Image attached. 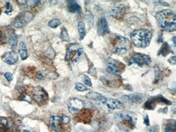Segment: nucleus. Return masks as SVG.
<instances>
[{
  "mask_svg": "<svg viewBox=\"0 0 176 132\" xmlns=\"http://www.w3.org/2000/svg\"><path fill=\"white\" fill-rule=\"evenodd\" d=\"M158 23L162 29L164 31L173 32L176 28V16L173 11L165 9L159 11L155 15Z\"/></svg>",
  "mask_w": 176,
  "mask_h": 132,
  "instance_id": "f257e3e1",
  "label": "nucleus"
},
{
  "mask_svg": "<svg viewBox=\"0 0 176 132\" xmlns=\"http://www.w3.org/2000/svg\"><path fill=\"white\" fill-rule=\"evenodd\" d=\"M132 43L138 48L148 47L152 40V33L146 29H140L132 32L130 35Z\"/></svg>",
  "mask_w": 176,
  "mask_h": 132,
  "instance_id": "f03ea898",
  "label": "nucleus"
},
{
  "mask_svg": "<svg viewBox=\"0 0 176 132\" xmlns=\"http://www.w3.org/2000/svg\"><path fill=\"white\" fill-rule=\"evenodd\" d=\"M111 44L113 53L117 54H125L131 47L130 42L127 39L117 34L112 38Z\"/></svg>",
  "mask_w": 176,
  "mask_h": 132,
  "instance_id": "7ed1b4c3",
  "label": "nucleus"
},
{
  "mask_svg": "<svg viewBox=\"0 0 176 132\" xmlns=\"http://www.w3.org/2000/svg\"><path fill=\"white\" fill-rule=\"evenodd\" d=\"M83 54V49L80 45L72 43L69 45L66 51L65 60L66 61L77 62Z\"/></svg>",
  "mask_w": 176,
  "mask_h": 132,
  "instance_id": "20e7f679",
  "label": "nucleus"
},
{
  "mask_svg": "<svg viewBox=\"0 0 176 132\" xmlns=\"http://www.w3.org/2000/svg\"><path fill=\"white\" fill-rule=\"evenodd\" d=\"M118 119L120 120V123L124 126L129 128V129H134L137 122V117L133 113L129 111H124L118 114Z\"/></svg>",
  "mask_w": 176,
  "mask_h": 132,
  "instance_id": "39448f33",
  "label": "nucleus"
},
{
  "mask_svg": "<svg viewBox=\"0 0 176 132\" xmlns=\"http://www.w3.org/2000/svg\"><path fill=\"white\" fill-rule=\"evenodd\" d=\"M106 66H107L106 68L109 73H112V74H118V75L121 74L126 68V66L124 63L112 58H109L108 60Z\"/></svg>",
  "mask_w": 176,
  "mask_h": 132,
  "instance_id": "423d86ee",
  "label": "nucleus"
},
{
  "mask_svg": "<svg viewBox=\"0 0 176 132\" xmlns=\"http://www.w3.org/2000/svg\"><path fill=\"white\" fill-rule=\"evenodd\" d=\"M102 82L109 87H118L121 83V80L118 74L109 73L101 78Z\"/></svg>",
  "mask_w": 176,
  "mask_h": 132,
  "instance_id": "0eeeda50",
  "label": "nucleus"
},
{
  "mask_svg": "<svg viewBox=\"0 0 176 132\" xmlns=\"http://www.w3.org/2000/svg\"><path fill=\"white\" fill-rule=\"evenodd\" d=\"M32 98L40 105H43L48 101V96L42 87H36L33 89Z\"/></svg>",
  "mask_w": 176,
  "mask_h": 132,
  "instance_id": "6e6552de",
  "label": "nucleus"
},
{
  "mask_svg": "<svg viewBox=\"0 0 176 132\" xmlns=\"http://www.w3.org/2000/svg\"><path fill=\"white\" fill-rule=\"evenodd\" d=\"M151 62V58L149 56L143 54H134L131 56L129 63L137 65L138 66H144L149 65Z\"/></svg>",
  "mask_w": 176,
  "mask_h": 132,
  "instance_id": "1a4fd4ad",
  "label": "nucleus"
},
{
  "mask_svg": "<svg viewBox=\"0 0 176 132\" xmlns=\"http://www.w3.org/2000/svg\"><path fill=\"white\" fill-rule=\"evenodd\" d=\"M68 108L71 114H76L83 109V102L77 98H72L69 101Z\"/></svg>",
  "mask_w": 176,
  "mask_h": 132,
  "instance_id": "9d476101",
  "label": "nucleus"
},
{
  "mask_svg": "<svg viewBox=\"0 0 176 132\" xmlns=\"http://www.w3.org/2000/svg\"><path fill=\"white\" fill-rule=\"evenodd\" d=\"M33 18H34V15L31 13H29V12L22 13L14 21V26L16 27H22L28 22L31 21Z\"/></svg>",
  "mask_w": 176,
  "mask_h": 132,
  "instance_id": "9b49d317",
  "label": "nucleus"
},
{
  "mask_svg": "<svg viewBox=\"0 0 176 132\" xmlns=\"http://www.w3.org/2000/svg\"><path fill=\"white\" fill-rule=\"evenodd\" d=\"M50 125L51 129L56 132H62L64 131L63 124L61 119V117L57 115H53L50 118Z\"/></svg>",
  "mask_w": 176,
  "mask_h": 132,
  "instance_id": "f8f14e48",
  "label": "nucleus"
},
{
  "mask_svg": "<svg viewBox=\"0 0 176 132\" xmlns=\"http://www.w3.org/2000/svg\"><path fill=\"white\" fill-rule=\"evenodd\" d=\"M13 121L9 118H0V132H13Z\"/></svg>",
  "mask_w": 176,
  "mask_h": 132,
  "instance_id": "ddd939ff",
  "label": "nucleus"
},
{
  "mask_svg": "<svg viewBox=\"0 0 176 132\" xmlns=\"http://www.w3.org/2000/svg\"><path fill=\"white\" fill-rule=\"evenodd\" d=\"M126 13V7L124 5L114 6L110 11V16L116 19H120Z\"/></svg>",
  "mask_w": 176,
  "mask_h": 132,
  "instance_id": "4468645a",
  "label": "nucleus"
},
{
  "mask_svg": "<svg viewBox=\"0 0 176 132\" xmlns=\"http://www.w3.org/2000/svg\"><path fill=\"white\" fill-rule=\"evenodd\" d=\"M123 101L129 103H141L144 102V97L140 94H132L129 95H124L121 97Z\"/></svg>",
  "mask_w": 176,
  "mask_h": 132,
  "instance_id": "2eb2a0df",
  "label": "nucleus"
},
{
  "mask_svg": "<svg viewBox=\"0 0 176 132\" xmlns=\"http://www.w3.org/2000/svg\"><path fill=\"white\" fill-rule=\"evenodd\" d=\"M18 59V55L13 51L5 53L2 56V60L8 65H14L17 62Z\"/></svg>",
  "mask_w": 176,
  "mask_h": 132,
  "instance_id": "dca6fc26",
  "label": "nucleus"
},
{
  "mask_svg": "<svg viewBox=\"0 0 176 132\" xmlns=\"http://www.w3.org/2000/svg\"><path fill=\"white\" fill-rule=\"evenodd\" d=\"M97 31L100 36H104L109 33L108 22L105 18L100 19L97 24Z\"/></svg>",
  "mask_w": 176,
  "mask_h": 132,
  "instance_id": "f3484780",
  "label": "nucleus"
},
{
  "mask_svg": "<svg viewBox=\"0 0 176 132\" xmlns=\"http://www.w3.org/2000/svg\"><path fill=\"white\" fill-rule=\"evenodd\" d=\"M104 105H106L110 109H120L124 107L123 103L112 98H106Z\"/></svg>",
  "mask_w": 176,
  "mask_h": 132,
  "instance_id": "a211bd4d",
  "label": "nucleus"
},
{
  "mask_svg": "<svg viewBox=\"0 0 176 132\" xmlns=\"http://www.w3.org/2000/svg\"><path fill=\"white\" fill-rule=\"evenodd\" d=\"M89 99L91 100H95V102H97V103H100V104H104L105 101V99L106 97H105L104 96L101 95V94H98L96 92H90L86 95Z\"/></svg>",
  "mask_w": 176,
  "mask_h": 132,
  "instance_id": "6ab92c4d",
  "label": "nucleus"
},
{
  "mask_svg": "<svg viewBox=\"0 0 176 132\" xmlns=\"http://www.w3.org/2000/svg\"><path fill=\"white\" fill-rule=\"evenodd\" d=\"M68 4H69V10L70 12L72 13H81L82 9L80 6L75 1H67Z\"/></svg>",
  "mask_w": 176,
  "mask_h": 132,
  "instance_id": "aec40b11",
  "label": "nucleus"
},
{
  "mask_svg": "<svg viewBox=\"0 0 176 132\" xmlns=\"http://www.w3.org/2000/svg\"><path fill=\"white\" fill-rule=\"evenodd\" d=\"M91 116V113H90V111H89L88 110L82 111L81 112H80L78 115V121H82L84 122V123H86L85 120H87L88 123L89 121H90Z\"/></svg>",
  "mask_w": 176,
  "mask_h": 132,
  "instance_id": "412c9836",
  "label": "nucleus"
},
{
  "mask_svg": "<svg viewBox=\"0 0 176 132\" xmlns=\"http://www.w3.org/2000/svg\"><path fill=\"white\" fill-rule=\"evenodd\" d=\"M19 53L21 56V58L22 60H25L28 58V51L26 48V44L23 42H21L19 45Z\"/></svg>",
  "mask_w": 176,
  "mask_h": 132,
  "instance_id": "4be33fe9",
  "label": "nucleus"
},
{
  "mask_svg": "<svg viewBox=\"0 0 176 132\" xmlns=\"http://www.w3.org/2000/svg\"><path fill=\"white\" fill-rule=\"evenodd\" d=\"M77 28H78L80 39L83 40L85 36V26L83 22H79L77 24Z\"/></svg>",
  "mask_w": 176,
  "mask_h": 132,
  "instance_id": "5701e85b",
  "label": "nucleus"
},
{
  "mask_svg": "<svg viewBox=\"0 0 176 132\" xmlns=\"http://www.w3.org/2000/svg\"><path fill=\"white\" fill-rule=\"evenodd\" d=\"M164 132H175V122H171L165 127Z\"/></svg>",
  "mask_w": 176,
  "mask_h": 132,
  "instance_id": "b1692460",
  "label": "nucleus"
},
{
  "mask_svg": "<svg viewBox=\"0 0 176 132\" xmlns=\"http://www.w3.org/2000/svg\"><path fill=\"white\" fill-rule=\"evenodd\" d=\"M17 45V37L16 35H12L9 39V46L11 48H14Z\"/></svg>",
  "mask_w": 176,
  "mask_h": 132,
  "instance_id": "393cba45",
  "label": "nucleus"
},
{
  "mask_svg": "<svg viewBox=\"0 0 176 132\" xmlns=\"http://www.w3.org/2000/svg\"><path fill=\"white\" fill-rule=\"evenodd\" d=\"M60 24H61V21L59 19H54L51 20L48 22V25L49 27H52V28H56L60 25Z\"/></svg>",
  "mask_w": 176,
  "mask_h": 132,
  "instance_id": "a878e982",
  "label": "nucleus"
},
{
  "mask_svg": "<svg viewBox=\"0 0 176 132\" xmlns=\"http://www.w3.org/2000/svg\"><path fill=\"white\" fill-rule=\"evenodd\" d=\"M60 37L63 41H69V36L68 34L67 30L65 27H62V31H61V34H60Z\"/></svg>",
  "mask_w": 176,
  "mask_h": 132,
  "instance_id": "bb28decb",
  "label": "nucleus"
},
{
  "mask_svg": "<svg viewBox=\"0 0 176 132\" xmlns=\"http://www.w3.org/2000/svg\"><path fill=\"white\" fill-rule=\"evenodd\" d=\"M169 47L168 44L167 43H164L163 45H162L161 48L160 50V54H162L163 56H166V55L169 53Z\"/></svg>",
  "mask_w": 176,
  "mask_h": 132,
  "instance_id": "cd10ccee",
  "label": "nucleus"
},
{
  "mask_svg": "<svg viewBox=\"0 0 176 132\" xmlns=\"http://www.w3.org/2000/svg\"><path fill=\"white\" fill-rule=\"evenodd\" d=\"M40 3V1L39 0H34V1H26V4L27 5L28 7H34L36 6H37Z\"/></svg>",
  "mask_w": 176,
  "mask_h": 132,
  "instance_id": "c85d7f7f",
  "label": "nucleus"
},
{
  "mask_svg": "<svg viewBox=\"0 0 176 132\" xmlns=\"http://www.w3.org/2000/svg\"><path fill=\"white\" fill-rule=\"evenodd\" d=\"M76 88L77 90H79V91H85V90H87L88 88L85 87V85H83L80 82H77L76 83Z\"/></svg>",
  "mask_w": 176,
  "mask_h": 132,
  "instance_id": "c756f323",
  "label": "nucleus"
},
{
  "mask_svg": "<svg viewBox=\"0 0 176 132\" xmlns=\"http://www.w3.org/2000/svg\"><path fill=\"white\" fill-rule=\"evenodd\" d=\"M13 11V7L11 5L9 2H6V6H5V13L7 14H11Z\"/></svg>",
  "mask_w": 176,
  "mask_h": 132,
  "instance_id": "7c9ffc66",
  "label": "nucleus"
},
{
  "mask_svg": "<svg viewBox=\"0 0 176 132\" xmlns=\"http://www.w3.org/2000/svg\"><path fill=\"white\" fill-rule=\"evenodd\" d=\"M83 82H84V83H85V85H89V86H90V87H91V86H92V83H91V80L89 79V77L88 76H85V75H84V76H83Z\"/></svg>",
  "mask_w": 176,
  "mask_h": 132,
  "instance_id": "2f4dec72",
  "label": "nucleus"
},
{
  "mask_svg": "<svg viewBox=\"0 0 176 132\" xmlns=\"http://www.w3.org/2000/svg\"><path fill=\"white\" fill-rule=\"evenodd\" d=\"M5 77L6 78V80L8 82H11L13 80V75L9 72H6L5 74Z\"/></svg>",
  "mask_w": 176,
  "mask_h": 132,
  "instance_id": "473e14b6",
  "label": "nucleus"
},
{
  "mask_svg": "<svg viewBox=\"0 0 176 132\" xmlns=\"http://www.w3.org/2000/svg\"><path fill=\"white\" fill-rule=\"evenodd\" d=\"M36 77L37 78V79H39V80H42L44 78V76L43 74L40 72V71H37V72L36 73Z\"/></svg>",
  "mask_w": 176,
  "mask_h": 132,
  "instance_id": "72a5a7b5",
  "label": "nucleus"
},
{
  "mask_svg": "<svg viewBox=\"0 0 176 132\" xmlns=\"http://www.w3.org/2000/svg\"><path fill=\"white\" fill-rule=\"evenodd\" d=\"M168 61H169V62L170 64H172V65H175V56H173V57H171L170 59H169V60H168Z\"/></svg>",
  "mask_w": 176,
  "mask_h": 132,
  "instance_id": "f704fd0d",
  "label": "nucleus"
},
{
  "mask_svg": "<svg viewBox=\"0 0 176 132\" xmlns=\"http://www.w3.org/2000/svg\"><path fill=\"white\" fill-rule=\"evenodd\" d=\"M144 123H145L146 125H148V126L149 125V117H148V116L146 117L145 119H144Z\"/></svg>",
  "mask_w": 176,
  "mask_h": 132,
  "instance_id": "c9c22d12",
  "label": "nucleus"
},
{
  "mask_svg": "<svg viewBox=\"0 0 176 132\" xmlns=\"http://www.w3.org/2000/svg\"><path fill=\"white\" fill-rule=\"evenodd\" d=\"M173 44H174V45L175 46V36L173 37Z\"/></svg>",
  "mask_w": 176,
  "mask_h": 132,
  "instance_id": "e433bc0d",
  "label": "nucleus"
},
{
  "mask_svg": "<svg viewBox=\"0 0 176 132\" xmlns=\"http://www.w3.org/2000/svg\"><path fill=\"white\" fill-rule=\"evenodd\" d=\"M22 132H30L29 131H27V130H24Z\"/></svg>",
  "mask_w": 176,
  "mask_h": 132,
  "instance_id": "4c0bfd02",
  "label": "nucleus"
}]
</instances>
